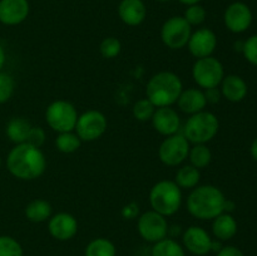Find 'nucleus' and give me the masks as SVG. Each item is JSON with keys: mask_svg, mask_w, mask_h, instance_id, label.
Instances as JSON below:
<instances>
[{"mask_svg": "<svg viewBox=\"0 0 257 256\" xmlns=\"http://www.w3.org/2000/svg\"><path fill=\"white\" fill-rule=\"evenodd\" d=\"M7 168L10 175L22 181L39 178L47 168V158L40 148L29 143L15 145L7 157Z\"/></svg>", "mask_w": 257, "mask_h": 256, "instance_id": "obj_1", "label": "nucleus"}, {"mask_svg": "<svg viewBox=\"0 0 257 256\" xmlns=\"http://www.w3.org/2000/svg\"><path fill=\"white\" fill-rule=\"evenodd\" d=\"M226 197L213 185H201L192 188L186 201L188 213L198 220H213L223 212Z\"/></svg>", "mask_w": 257, "mask_h": 256, "instance_id": "obj_2", "label": "nucleus"}, {"mask_svg": "<svg viewBox=\"0 0 257 256\" xmlns=\"http://www.w3.org/2000/svg\"><path fill=\"white\" fill-rule=\"evenodd\" d=\"M182 90L183 83L181 78L176 73L163 70L156 73L148 80L146 85V98L157 108L172 107Z\"/></svg>", "mask_w": 257, "mask_h": 256, "instance_id": "obj_3", "label": "nucleus"}, {"mask_svg": "<svg viewBox=\"0 0 257 256\" xmlns=\"http://www.w3.org/2000/svg\"><path fill=\"white\" fill-rule=\"evenodd\" d=\"M150 205L153 211L165 217L175 215L182 206V190L175 181L162 180L153 185L150 191Z\"/></svg>", "mask_w": 257, "mask_h": 256, "instance_id": "obj_4", "label": "nucleus"}, {"mask_svg": "<svg viewBox=\"0 0 257 256\" xmlns=\"http://www.w3.org/2000/svg\"><path fill=\"white\" fill-rule=\"evenodd\" d=\"M218 130L217 115L205 109L188 117L183 127V136L192 145H206L217 136Z\"/></svg>", "mask_w": 257, "mask_h": 256, "instance_id": "obj_5", "label": "nucleus"}, {"mask_svg": "<svg viewBox=\"0 0 257 256\" xmlns=\"http://www.w3.org/2000/svg\"><path fill=\"white\" fill-rule=\"evenodd\" d=\"M79 114L74 104L64 99H58L50 103L45 109V122L57 133L72 132Z\"/></svg>", "mask_w": 257, "mask_h": 256, "instance_id": "obj_6", "label": "nucleus"}, {"mask_svg": "<svg viewBox=\"0 0 257 256\" xmlns=\"http://www.w3.org/2000/svg\"><path fill=\"white\" fill-rule=\"evenodd\" d=\"M192 78L201 89L220 87L221 82L225 78L223 65L217 58L206 57L196 59L192 67Z\"/></svg>", "mask_w": 257, "mask_h": 256, "instance_id": "obj_7", "label": "nucleus"}, {"mask_svg": "<svg viewBox=\"0 0 257 256\" xmlns=\"http://www.w3.org/2000/svg\"><path fill=\"white\" fill-rule=\"evenodd\" d=\"M191 143L183 135L168 136L158 148V158L163 165L168 167H178L188 158Z\"/></svg>", "mask_w": 257, "mask_h": 256, "instance_id": "obj_8", "label": "nucleus"}, {"mask_svg": "<svg viewBox=\"0 0 257 256\" xmlns=\"http://www.w3.org/2000/svg\"><path fill=\"white\" fill-rule=\"evenodd\" d=\"M107 128V117L99 110L89 109L79 114L74 131L82 142H93L99 140Z\"/></svg>", "mask_w": 257, "mask_h": 256, "instance_id": "obj_9", "label": "nucleus"}, {"mask_svg": "<svg viewBox=\"0 0 257 256\" xmlns=\"http://www.w3.org/2000/svg\"><path fill=\"white\" fill-rule=\"evenodd\" d=\"M192 34V27L180 15L170 18L163 23L161 28V39L163 44L173 50L187 47V43Z\"/></svg>", "mask_w": 257, "mask_h": 256, "instance_id": "obj_10", "label": "nucleus"}, {"mask_svg": "<svg viewBox=\"0 0 257 256\" xmlns=\"http://www.w3.org/2000/svg\"><path fill=\"white\" fill-rule=\"evenodd\" d=\"M137 231L141 237L147 242H158L167 237L170 232L167 217L153 210L146 211L138 216Z\"/></svg>", "mask_w": 257, "mask_h": 256, "instance_id": "obj_11", "label": "nucleus"}, {"mask_svg": "<svg viewBox=\"0 0 257 256\" xmlns=\"http://www.w3.org/2000/svg\"><path fill=\"white\" fill-rule=\"evenodd\" d=\"M252 12L250 7L242 2H235L226 8L223 13V23L230 32L235 34L246 32L252 24Z\"/></svg>", "mask_w": 257, "mask_h": 256, "instance_id": "obj_12", "label": "nucleus"}, {"mask_svg": "<svg viewBox=\"0 0 257 256\" xmlns=\"http://www.w3.org/2000/svg\"><path fill=\"white\" fill-rule=\"evenodd\" d=\"M187 47L191 55L196 59L211 57L217 47V37L208 28H200L196 32H192Z\"/></svg>", "mask_w": 257, "mask_h": 256, "instance_id": "obj_13", "label": "nucleus"}, {"mask_svg": "<svg viewBox=\"0 0 257 256\" xmlns=\"http://www.w3.org/2000/svg\"><path fill=\"white\" fill-rule=\"evenodd\" d=\"M182 242L188 252L196 256H205L211 252L212 238L205 228L200 226H190L182 235Z\"/></svg>", "mask_w": 257, "mask_h": 256, "instance_id": "obj_14", "label": "nucleus"}, {"mask_svg": "<svg viewBox=\"0 0 257 256\" xmlns=\"http://www.w3.org/2000/svg\"><path fill=\"white\" fill-rule=\"evenodd\" d=\"M48 231L55 240L68 241L77 235L78 221L72 213L58 212L49 218Z\"/></svg>", "mask_w": 257, "mask_h": 256, "instance_id": "obj_15", "label": "nucleus"}, {"mask_svg": "<svg viewBox=\"0 0 257 256\" xmlns=\"http://www.w3.org/2000/svg\"><path fill=\"white\" fill-rule=\"evenodd\" d=\"M153 128L161 136H172L178 133L181 128V117L176 109L172 107L156 108L152 119Z\"/></svg>", "mask_w": 257, "mask_h": 256, "instance_id": "obj_16", "label": "nucleus"}, {"mask_svg": "<svg viewBox=\"0 0 257 256\" xmlns=\"http://www.w3.org/2000/svg\"><path fill=\"white\" fill-rule=\"evenodd\" d=\"M30 12L28 0H0V23L9 27L25 22Z\"/></svg>", "mask_w": 257, "mask_h": 256, "instance_id": "obj_17", "label": "nucleus"}, {"mask_svg": "<svg viewBox=\"0 0 257 256\" xmlns=\"http://www.w3.org/2000/svg\"><path fill=\"white\" fill-rule=\"evenodd\" d=\"M118 17L128 27H138L147 17V8L142 0H122L118 5Z\"/></svg>", "mask_w": 257, "mask_h": 256, "instance_id": "obj_18", "label": "nucleus"}, {"mask_svg": "<svg viewBox=\"0 0 257 256\" xmlns=\"http://www.w3.org/2000/svg\"><path fill=\"white\" fill-rule=\"evenodd\" d=\"M176 103H177L178 109L181 112L190 115L198 112H202V110H205L206 105H207L205 92L201 88H188V89H183Z\"/></svg>", "mask_w": 257, "mask_h": 256, "instance_id": "obj_19", "label": "nucleus"}, {"mask_svg": "<svg viewBox=\"0 0 257 256\" xmlns=\"http://www.w3.org/2000/svg\"><path fill=\"white\" fill-rule=\"evenodd\" d=\"M220 87L222 97L232 103H238L245 99L248 92L247 84L243 80V78L236 74L225 75Z\"/></svg>", "mask_w": 257, "mask_h": 256, "instance_id": "obj_20", "label": "nucleus"}, {"mask_svg": "<svg viewBox=\"0 0 257 256\" xmlns=\"http://www.w3.org/2000/svg\"><path fill=\"white\" fill-rule=\"evenodd\" d=\"M212 232L217 240H231L237 233V222L231 213L222 212L212 220Z\"/></svg>", "mask_w": 257, "mask_h": 256, "instance_id": "obj_21", "label": "nucleus"}, {"mask_svg": "<svg viewBox=\"0 0 257 256\" xmlns=\"http://www.w3.org/2000/svg\"><path fill=\"white\" fill-rule=\"evenodd\" d=\"M32 123L24 117H13L5 127V133L8 138L15 145L25 143L28 140L30 130H32Z\"/></svg>", "mask_w": 257, "mask_h": 256, "instance_id": "obj_22", "label": "nucleus"}, {"mask_svg": "<svg viewBox=\"0 0 257 256\" xmlns=\"http://www.w3.org/2000/svg\"><path fill=\"white\" fill-rule=\"evenodd\" d=\"M53 208L52 205L48 202L47 200H43V198H37V200H33L25 206V217L30 221V222L40 223L48 221L52 217Z\"/></svg>", "mask_w": 257, "mask_h": 256, "instance_id": "obj_23", "label": "nucleus"}, {"mask_svg": "<svg viewBox=\"0 0 257 256\" xmlns=\"http://www.w3.org/2000/svg\"><path fill=\"white\" fill-rule=\"evenodd\" d=\"M201 181V172L192 165H185L177 170L175 175V182L181 190H192L197 187Z\"/></svg>", "mask_w": 257, "mask_h": 256, "instance_id": "obj_24", "label": "nucleus"}, {"mask_svg": "<svg viewBox=\"0 0 257 256\" xmlns=\"http://www.w3.org/2000/svg\"><path fill=\"white\" fill-rule=\"evenodd\" d=\"M117 248L114 243L105 237L93 238L84 250V256H115Z\"/></svg>", "mask_w": 257, "mask_h": 256, "instance_id": "obj_25", "label": "nucleus"}, {"mask_svg": "<svg viewBox=\"0 0 257 256\" xmlns=\"http://www.w3.org/2000/svg\"><path fill=\"white\" fill-rule=\"evenodd\" d=\"M152 256H186L185 248L175 238L166 237L153 243Z\"/></svg>", "mask_w": 257, "mask_h": 256, "instance_id": "obj_26", "label": "nucleus"}, {"mask_svg": "<svg viewBox=\"0 0 257 256\" xmlns=\"http://www.w3.org/2000/svg\"><path fill=\"white\" fill-rule=\"evenodd\" d=\"M188 160H190V165L198 170H202L207 167L212 161V152L206 145H193L190 148Z\"/></svg>", "mask_w": 257, "mask_h": 256, "instance_id": "obj_27", "label": "nucleus"}, {"mask_svg": "<svg viewBox=\"0 0 257 256\" xmlns=\"http://www.w3.org/2000/svg\"><path fill=\"white\" fill-rule=\"evenodd\" d=\"M80 145H82V141L74 131L58 133L57 138H55V147L62 153L69 155V153L77 152L80 148Z\"/></svg>", "mask_w": 257, "mask_h": 256, "instance_id": "obj_28", "label": "nucleus"}, {"mask_svg": "<svg viewBox=\"0 0 257 256\" xmlns=\"http://www.w3.org/2000/svg\"><path fill=\"white\" fill-rule=\"evenodd\" d=\"M156 108L157 107L148 98H142V99L137 100L133 105V117L140 122H148V120L152 119Z\"/></svg>", "mask_w": 257, "mask_h": 256, "instance_id": "obj_29", "label": "nucleus"}, {"mask_svg": "<svg viewBox=\"0 0 257 256\" xmlns=\"http://www.w3.org/2000/svg\"><path fill=\"white\" fill-rule=\"evenodd\" d=\"M22 245L14 237L8 235L0 236V256H23Z\"/></svg>", "mask_w": 257, "mask_h": 256, "instance_id": "obj_30", "label": "nucleus"}, {"mask_svg": "<svg viewBox=\"0 0 257 256\" xmlns=\"http://www.w3.org/2000/svg\"><path fill=\"white\" fill-rule=\"evenodd\" d=\"M183 18H185L186 22H187L191 27H198V25L205 23L206 18H207V12H206L205 8L200 4L188 5L187 9L185 10Z\"/></svg>", "mask_w": 257, "mask_h": 256, "instance_id": "obj_31", "label": "nucleus"}, {"mask_svg": "<svg viewBox=\"0 0 257 256\" xmlns=\"http://www.w3.org/2000/svg\"><path fill=\"white\" fill-rule=\"evenodd\" d=\"M120 50H122V43L115 37L104 38L100 42L99 52L102 57L105 58V59H113V58L118 57Z\"/></svg>", "mask_w": 257, "mask_h": 256, "instance_id": "obj_32", "label": "nucleus"}, {"mask_svg": "<svg viewBox=\"0 0 257 256\" xmlns=\"http://www.w3.org/2000/svg\"><path fill=\"white\" fill-rule=\"evenodd\" d=\"M15 90V80L12 74L0 72V104L7 103L13 97Z\"/></svg>", "mask_w": 257, "mask_h": 256, "instance_id": "obj_33", "label": "nucleus"}, {"mask_svg": "<svg viewBox=\"0 0 257 256\" xmlns=\"http://www.w3.org/2000/svg\"><path fill=\"white\" fill-rule=\"evenodd\" d=\"M242 53L245 59L247 60L250 64L257 67V34L251 35L248 39L243 42Z\"/></svg>", "mask_w": 257, "mask_h": 256, "instance_id": "obj_34", "label": "nucleus"}, {"mask_svg": "<svg viewBox=\"0 0 257 256\" xmlns=\"http://www.w3.org/2000/svg\"><path fill=\"white\" fill-rule=\"evenodd\" d=\"M47 140V135H45V131L42 127H34L33 125L32 130H30L29 135H28L27 143L34 146V147L40 148L45 143Z\"/></svg>", "mask_w": 257, "mask_h": 256, "instance_id": "obj_35", "label": "nucleus"}, {"mask_svg": "<svg viewBox=\"0 0 257 256\" xmlns=\"http://www.w3.org/2000/svg\"><path fill=\"white\" fill-rule=\"evenodd\" d=\"M140 215V206L136 202H130L122 208V216L125 220H133Z\"/></svg>", "mask_w": 257, "mask_h": 256, "instance_id": "obj_36", "label": "nucleus"}, {"mask_svg": "<svg viewBox=\"0 0 257 256\" xmlns=\"http://www.w3.org/2000/svg\"><path fill=\"white\" fill-rule=\"evenodd\" d=\"M203 92H205V97H206V100H207V104H216V103L220 102L221 97H222L221 90L218 89V87L205 89Z\"/></svg>", "mask_w": 257, "mask_h": 256, "instance_id": "obj_37", "label": "nucleus"}, {"mask_svg": "<svg viewBox=\"0 0 257 256\" xmlns=\"http://www.w3.org/2000/svg\"><path fill=\"white\" fill-rule=\"evenodd\" d=\"M216 256H243V252L236 246H222Z\"/></svg>", "mask_w": 257, "mask_h": 256, "instance_id": "obj_38", "label": "nucleus"}, {"mask_svg": "<svg viewBox=\"0 0 257 256\" xmlns=\"http://www.w3.org/2000/svg\"><path fill=\"white\" fill-rule=\"evenodd\" d=\"M5 62H7V54H5V49L2 44H0V72L4 68Z\"/></svg>", "mask_w": 257, "mask_h": 256, "instance_id": "obj_39", "label": "nucleus"}, {"mask_svg": "<svg viewBox=\"0 0 257 256\" xmlns=\"http://www.w3.org/2000/svg\"><path fill=\"white\" fill-rule=\"evenodd\" d=\"M250 152H251V156H252L253 160L257 161V137L253 140V142L251 143Z\"/></svg>", "mask_w": 257, "mask_h": 256, "instance_id": "obj_40", "label": "nucleus"}, {"mask_svg": "<svg viewBox=\"0 0 257 256\" xmlns=\"http://www.w3.org/2000/svg\"><path fill=\"white\" fill-rule=\"evenodd\" d=\"M178 2L180 3H182V4H185V5H193V4H200L201 2H202V0H178Z\"/></svg>", "mask_w": 257, "mask_h": 256, "instance_id": "obj_41", "label": "nucleus"}, {"mask_svg": "<svg viewBox=\"0 0 257 256\" xmlns=\"http://www.w3.org/2000/svg\"><path fill=\"white\" fill-rule=\"evenodd\" d=\"M156 2H158V3H167V2H171V0H156Z\"/></svg>", "mask_w": 257, "mask_h": 256, "instance_id": "obj_42", "label": "nucleus"}, {"mask_svg": "<svg viewBox=\"0 0 257 256\" xmlns=\"http://www.w3.org/2000/svg\"><path fill=\"white\" fill-rule=\"evenodd\" d=\"M2 162H3V161H2V156H0V167H2Z\"/></svg>", "mask_w": 257, "mask_h": 256, "instance_id": "obj_43", "label": "nucleus"}]
</instances>
